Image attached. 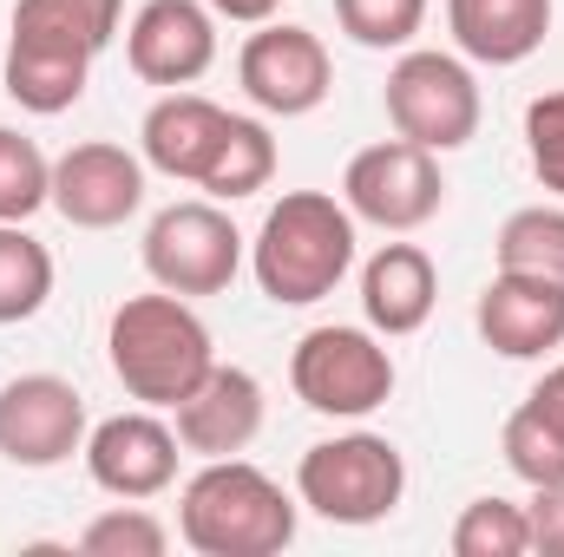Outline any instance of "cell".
<instances>
[{"mask_svg":"<svg viewBox=\"0 0 564 557\" xmlns=\"http://www.w3.org/2000/svg\"><path fill=\"white\" fill-rule=\"evenodd\" d=\"M263 381L237 361H217L177 407H171V426H177V446L191 459H237L257 433H263Z\"/></svg>","mask_w":564,"mask_h":557,"instance_id":"5bb4252c","label":"cell"},{"mask_svg":"<svg viewBox=\"0 0 564 557\" xmlns=\"http://www.w3.org/2000/svg\"><path fill=\"white\" fill-rule=\"evenodd\" d=\"M499 446H506L512 479H525V485H558L564 479V419H552L539 401H519L512 407Z\"/></svg>","mask_w":564,"mask_h":557,"instance_id":"603a6c76","label":"cell"},{"mask_svg":"<svg viewBox=\"0 0 564 557\" xmlns=\"http://www.w3.org/2000/svg\"><path fill=\"white\" fill-rule=\"evenodd\" d=\"M93 46L79 40H59V33H33V26H13L7 33V59H0V86L20 112L33 119H59L86 99V79H93Z\"/></svg>","mask_w":564,"mask_h":557,"instance_id":"9a60e30c","label":"cell"},{"mask_svg":"<svg viewBox=\"0 0 564 557\" xmlns=\"http://www.w3.org/2000/svg\"><path fill=\"white\" fill-rule=\"evenodd\" d=\"M525 157H532V177L564 197V92H539L525 106Z\"/></svg>","mask_w":564,"mask_h":557,"instance_id":"f1b7e54d","label":"cell"},{"mask_svg":"<svg viewBox=\"0 0 564 557\" xmlns=\"http://www.w3.org/2000/svg\"><path fill=\"white\" fill-rule=\"evenodd\" d=\"M243 270V230L217 197H184L164 204L144 223V276L171 295H224Z\"/></svg>","mask_w":564,"mask_h":557,"instance_id":"52a82bcc","label":"cell"},{"mask_svg":"<svg viewBox=\"0 0 564 557\" xmlns=\"http://www.w3.org/2000/svg\"><path fill=\"white\" fill-rule=\"evenodd\" d=\"M394 354H388V335H375L368 321L361 328H308L289 354V387L308 414L322 419H368L394 401Z\"/></svg>","mask_w":564,"mask_h":557,"instance_id":"5b68a950","label":"cell"},{"mask_svg":"<svg viewBox=\"0 0 564 557\" xmlns=\"http://www.w3.org/2000/svg\"><path fill=\"white\" fill-rule=\"evenodd\" d=\"M335 26L368 53H408L426 26V0H335Z\"/></svg>","mask_w":564,"mask_h":557,"instance_id":"484cf974","label":"cell"},{"mask_svg":"<svg viewBox=\"0 0 564 557\" xmlns=\"http://www.w3.org/2000/svg\"><path fill=\"white\" fill-rule=\"evenodd\" d=\"M86 394L66 374H13L0 387V459L20 472H53L86 446Z\"/></svg>","mask_w":564,"mask_h":557,"instance_id":"30bf717a","label":"cell"},{"mask_svg":"<svg viewBox=\"0 0 564 557\" xmlns=\"http://www.w3.org/2000/svg\"><path fill=\"white\" fill-rule=\"evenodd\" d=\"M250 270L276 308H308L335 295L355 270V210L328 190H282L263 230L250 237Z\"/></svg>","mask_w":564,"mask_h":557,"instance_id":"3957f363","label":"cell"},{"mask_svg":"<svg viewBox=\"0 0 564 557\" xmlns=\"http://www.w3.org/2000/svg\"><path fill=\"white\" fill-rule=\"evenodd\" d=\"M210 13L217 20H237V26H263V20L282 13V0H210Z\"/></svg>","mask_w":564,"mask_h":557,"instance_id":"4dcf8cb0","label":"cell"},{"mask_svg":"<svg viewBox=\"0 0 564 557\" xmlns=\"http://www.w3.org/2000/svg\"><path fill=\"white\" fill-rule=\"evenodd\" d=\"M177 538L197 557H276L295 545V499L243 452L204 459L177 492Z\"/></svg>","mask_w":564,"mask_h":557,"instance_id":"7a4b0ae2","label":"cell"},{"mask_svg":"<svg viewBox=\"0 0 564 557\" xmlns=\"http://www.w3.org/2000/svg\"><path fill=\"white\" fill-rule=\"evenodd\" d=\"M237 79H243V99L257 112L308 119L335 92V59H328L322 33H308L295 20H263L237 53Z\"/></svg>","mask_w":564,"mask_h":557,"instance_id":"9c48e42d","label":"cell"},{"mask_svg":"<svg viewBox=\"0 0 564 557\" xmlns=\"http://www.w3.org/2000/svg\"><path fill=\"white\" fill-rule=\"evenodd\" d=\"M106 361L119 374V387L139 401L171 414L210 368H217V341L204 328V315L191 308V295L151 288V295H126L106 321Z\"/></svg>","mask_w":564,"mask_h":557,"instance_id":"6da1fadb","label":"cell"},{"mask_svg":"<svg viewBox=\"0 0 564 557\" xmlns=\"http://www.w3.org/2000/svg\"><path fill=\"white\" fill-rule=\"evenodd\" d=\"M525 532H532V551L539 557H564V479L558 485H532Z\"/></svg>","mask_w":564,"mask_h":557,"instance_id":"f546056e","label":"cell"},{"mask_svg":"<svg viewBox=\"0 0 564 557\" xmlns=\"http://www.w3.org/2000/svg\"><path fill=\"white\" fill-rule=\"evenodd\" d=\"M532 532H525V505L512 499H473L453 518V557H525Z\"/></svg>","mask_w":564,"mask_h":557,"instance_id":"4316f807","label":"cell"},{"mask_svg":"<svg viewBox=\"0 0 564 557\" xmlns=\"http://www.w3.org/2000/svg\"><path fill=\"white\" fill-rule=\"evenodd\" d=\"M224 125H230V112L217 99H204V92H164L139 125V157L151 171H164L171 184H197L210 171L217 144H224Z\"/></svg>","mask_w":564,"mask_h":557,"instance_id":"ac0fdd59","label":"cell"},{"mask_svg":"<svg viewBox=\"0 0 564 557\" xmlns=\"http://www.w3.org/2000/svg\"><path fill=\"white\" fill-rule=\"evenodd\" d=\"M492 263L506 276H532V282H552L564 288V210L558 204H525L499 223L492 237Z\"/></svg>","mask_w":564,"mask_h":557,"instance_id":"44dd1931","label":"cell"},{"mask_svg":"<svg viewBox=\"0 0 564 557\" xmlns=\"http://www.w3.org/2000/svg\"><path fill=\"white\" fill-rule=\"evenodd\" d=\"M79 459H86V472H93L99 492H112V499H139L144 505V499H158V492L177 485V459H184V446H177V426L158 419V407H132V414L99 419V426L86 433Z\"/></svg>","mask_w":564,"mask_h":557,"instance_id":"8fae6325","label":"cell"},{"mask_svg":"<svg viewBox=\"0 0 564 557\" xmlns=\"http://www.w3.org/2000/svg\"><path fill=\"white\" fill-rule=\"evenodd\" d=\"M473 328H479V341H486L492 354H506V361H539V354L564 348V288L492 270V282H486L479 302H473Z\"/></svg>","mask_w":564,"mask_h":557,"instance_id":"2e32d148","label":"cell"},{"mask_svg":"<svg viewBox=\"0 0 564 557\" xmlns=\"http://www.w3.org/2000/svg\"><path fill=\"white\" fill-rule=\"evenodd\" d=\"M53 204V157L26 132L0 125V223H26Z\"/></svg>","mask_w":564,"mask_h":557,"instance_id":"cb8c5ba5","label":"cell"},{"mask_svg":"<svg viewBox=\"0 0 564 557\" xmlns=\"http://www.w3.org/2000/svg\"><path fill=\"white\" fill-rule=\"evenodd\" d=\"M126 59L144 86L184 92L217 66V13L210 0H144L126 26Z\"/></svg>","mask_w":564,"mask_h":557,"instance_id":"4fadbf2b","label":"cell"},{"mask_svg":"<svg viewBox=\"0 0 564 557\" xmlns=\"http://www.w3.org/2000/svg\"><path fill=\"white\" fill-rule=\"evenodd\" d=\"M388 125L394 139L426 144L433 157L459 151V144L479 139V119H486V99H479V79H473V59L459 53H433V46H408L394 66H388Z\"/></svg>","mask_w":564,"mask_h":557,"instance_id":"8992f818","label":"cell"},{"mask_svg":"<svg viewBox=\"0 0 564 557\" xmlns=\"http://www.w3.org/2000/svg\"><path fill=\"white\" fill-rule=\"evenodd\" d=\"M53 250L26 223H0V328L33 321L53 302Z\"/></svg>","mask_w":564,"mask_h":557,"instance_id":"7402d4cb","label":"cell"},{"mask_svg":"<svg viewBox=\"0 0 564 557\" xmlns=\"http://www.w3.org/2000/svg\"><path fill=\"white\" fill-rule=\"evenodd\" d=\"M270 177H276V139H270V125H263V119L230 112L224 144H217L210 171L197 177V190H204V197H217V204H237V197L270 190Z\"/></svg>","mask_w":564,"mask_h":557,"instance_id":"ffe728a7","label":"cell"},{"mask_svg":"<svg viewBox=\"0 0 564 557\" xmlns=\"http://www.w3.org/2000/svg\"><path fill=\"white\" fill-rule=\"evenodd\" d=\"M433 302H440V270L421 243H381L361 263V321L375 335H388V341L421 335L433 321Z\"/></svg>","mask_w":564,"mask_h":557,"instance_id":"e0dca14e","label":"cell"},{"mask_svg":"<svg viewBox=\"0 0 564 557\" xmlns=\"http://www.w3.org/2000/svg\"><path fill=\"white\" fill-rule=\"evenodd\" d=\"M341 204L355 210V223H375L388 237H414V230H426L440 217V204H446L440 157L414 139L368 144L341 171Z\"/></svg>","mask_w":564,"mask_h":557,"instance_id":"ba28073f","label":"cell"},{"mask_svg":"<svg viewBox=\"0 0 564 557\" xmlns=\"http://www.w3.org/2000/svg\"><path fill=\"white\" fill-rule=\"evenodd\" d=\"M79 551L86 557H164L171 551V525L151 518L139 499H119L112 512H99L79 532Z\"/></svg>","mask_w":564,"mask_h":557,"instance_id":"83f0119b","label":"cell"},{"mask_svg":"<svg viewBox=\"0 0 564 557\" xmlns=\"http://www.w3.org/2000/svg\"><path fill=\"white\" fill-rule=\"evenodd\" d=\"M525 401H539V407H545L552 419H564V361H558V368H545V374H539V387H532Z\"/></svg>","mask_w":564,"mask_h":557,"instance_id":"1f68e13d","label":"cell"},{"mask_svg":"<svg viewBox=\"0 0 564 557\" xmlns=\"http://www.w3.org/2000/svg\"><path fill=\"white\" fill-rule=\"evenodd\" d=\"M446 33L473 66H525L552 33V0H446Z\"/></svg>","mask_w":564,"mask_h":557,"instance_id":"d6986e66","label":"cell"},{"mask_svg":"<svg viewBox=\"0 0 564 557\" xmlns=\"http://www.w3.org/2000/svg\"><path fill=\"white\" fill-rule=\"evenodd\" d=\"M408 499V459L388 433H335V439H315L302 459H295V505H308L315 518L328 525H381L394 518Z\"/></svg>","mask_w":564,"mask_h":557,"instance_id":"277c9868","label":"cell"},{"mask_svg":"<svg viewBox=\"0 0 564 557\" xmlns=\"http://www.w3.org/2000/svg\"><path fill=\"white\" fill-rule=\"evenodd\" d=\"M119 20H126V0H13V26L79 40L93 53H106L119 40Z\"/></svg>","mask_w":564,"mask_h":557,"instance_id":"d4e9b609","label":"cell"},{"mask_svg":"<svg viewBox=\"0 0 564 557\" xmlns=\"http://www.w3.org/2000/svg\"><path fill=\"white\" fill-rule=\"evenodd\" d=\"M144 204V157L112 139H86L53 157V210L73 230H119Z\"/></svg>","mask_w":564,"mask_h":557,"instance_id":"7c38bea8","label":"cell"}]
</instances>
